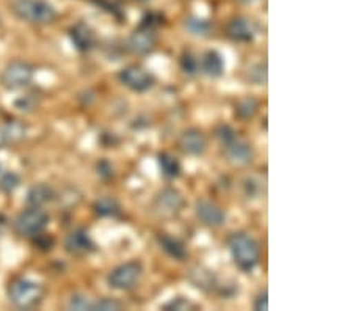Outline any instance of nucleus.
<instances>
[{
    "instance_id": "nucleus-1",
    "label": "nucleus",
    "mask_w": 353,
    "mask_h": 311,
    "mask_svg": "<svg viewBox=\"0 0 353 311\" xmlns=\"http://www.w3.org/2000/svg\"><path fill=\"white\" fill-rule=\"evenodd\" d=\"M10 10L16 18L28 24L46 26L57 19V10L48 0H13Z\"/></svg>"
},
{
    "instance_id": "nucleus-2",
    "label": "nucleus",
    "mask_w": 353,
    "mask_h": 311,
    "mask_svg": "<svg viewBox=\"0 0 353 311\" xmlns=\"http://www.w3.org/2000/svg\"><path fill=\"white\" fill-rule=\"evenodd\" d=\"M231 257L236 265L243 272H252L259 263V245L247 233H234L228 239Z\"/></svg>"
},
{
    "instance_id": "nucleus-3",
    "label": "nucleus",
    "mask_w": 353,
    "mask_h": 311,
    "mask_svg": "<svg viewBox=\"0 0 353 311\" xmlns=\"http://www.w3.org/2000/svg\"><path fill=\"white\" fill-rule=\"evenodd\" d=\"M8 299L16 308L30 310L38 307L43 301L44 290L39 283L18 277V279L11 280L8 285Z\"/></svg>"
},
{
    "instance_id": "nucleus-4",
    "label": "nucleus",
    "mask_w": 353,
    "mask_h": 311,
    "mask_svg": "<svg viewBox=\"0 0 353 311\" xmlns=\"http://www.w3.org/2000/svg\"><path fill=\"white\" fill-rule=\"evenodd\" d=\"M49 223L48 212L41 206H30L26 211L18 214L14 219V231L22 237H38L41 236L46 226Z\"/></svg>"
},
{
    "instance_id": "nucleus-5",
    "label": "nucleus",
    "mask_w": 353,
    "mask_h": 311,
    "mask_svg": "<svg viewBox=\"0 0 353 311\" xmlns=\"http://www.w3.org/2000/svg\"><path fill=\"white\" fill-rule=\"evenodd\" d=\"M141 274H143V265H141L140 261H128L117 265L107 275V283H109L112 290L128 291L139 283Z\"/></svg>"
},
{
    "instance_id": "nucleus-6",
    "label": "nucleus",
    "mask_w": 353,
    "mask_h": 311,
    "mask_svg": "<svg viewBox=\"0 0 353 311\" xmlns=\"http://www.w3.org/2000/svg\"><path fill=\"white\" fill-rule=\"evenodd\" d=\"M33 79V66L26 61H11L0 74V83L7 90H21L27 87Z\"/></svg>"
},
{
    "instance_id": "nucleus-7",
    "label": "nucleus",
    "mask_w": 353,
    "mask_h": 311,
    "mask_svg": "<svg viewBox=\"0 0 353 311\" xmlns=\"http://www.w3.org/2000/svg\"><path fill=\"white\" fill-rule=\"evenodd\" d=\"M182 206H184V198L173 188H167L159 192L154 198V203H152L154 212L162 219H172L178 216Z\"/></svg>"
},
{
    "instance_id": "nucleus-8",
    "label": "nucleus",
    "mask_w": 353,
    "mask_h": 311,
    "mask_svg": "<svg viewBox=\"0 0 353 311\" xmlns=\"http://www.w3.org/2000/svg\"><path fill=\"white\" fill-rule=\"evenodd\" d=\"M118 79L119 82L126 85L129 90H132L135 93L148 92V90L154 85V77H152L148 71H145L143 68L135 65L128 66L119 71Z\"/></svg>"
},
{
    "instance_id": "nucleus-9",
    "label": "nucleus",
    "mask_w": 353,
    "mask_h": 311,
    "mask_svg": "<svg viewBox=\"0 0 353 311\" xmlns=\"http://www.w3.org/2000/svg\"><path fill=\"white\" fill-rule=\"evenodd\" d=\"M156 43L157 35L154 32V27L140 26L132 35H130L128 41V49L135 55H146L156 48Z\"/></svg>"
},
{
    "instance_id": "nucleus-10",
    "label": "nucleus",
    "mask_w": 353,
    "mask_h": 311,
    "mask_svg": "<svg viewBox=\"0 0 353 311\" xmlns=\"http://www.w3.org/2000/svg\"><path fill=\"white\" fill-rule=\"evenodd\" d=\"M178 146L184 154L201 156L208 148V140L199 129L190 128L179 135Z\"/></svg>"
},
{
    "instance_id": "nucleus-11",
    "label": "nucleus",
    "mask_w": 353,
    "mask_h": 311,
    "mask_svg": "<svg viewBox=\"0 0 353 311\" xmlns=\"http://www.w3.org/2000/svg\"><path fill=\"white\" fill-rule=\"evenodd\" d=\"M225 159L236 167H243L253 159V148L247 141L234 139L228 145H223Z\"/></svg>"
},
{
    "instance_id": "nucleus-12",
    "label": "nucleus",
    "mask_w": 353,
    "mask_h": 311,
    "mask_svg": "<svg viewBox=\"0 0 353 311\" xmlns=\"http://www.w3.org/2000/svg\"><path fill=\"white\" fill-rule=\"evenodd\" d=\"M195 214L201 220V223L210 226V228H219L225 223L226 219L223 209L209 200H198L195 205Z\"/></svg>"
},
{
    "instance_id": "nucleus-13",
    "label": "nucleus",
    "mask_w": 353,
    "mask_h": 311,
    "mask_svg": "<svg viewBox=\"0 0 353 311\" xmlns=\"http://www.w3.org/2000/svg\"><path fill=\"white\" fill-rule=\"evenodd\" d=\"M226 35L230 37L232 41L237 43H250L253 41L256 37V30L252 24V21L247 18H239L231 19L226 26Z\"/></svg>"
},
{
    "instance_id": "nucleus-14",
    "label": "nucleus",
    "mask_w": 353,
    "mask_h": 311,
    "mask_svg": "<svg viewBox=\"0 0 353 311\" xmlns=\"http://www.w3.org/2000/svg\"><path fill=\"white\" fill-rule=\"evenodd\" d=\"M65 248L68 253L77 254L79 257V254L93 252L94 244H93V241H91V237H90L87 230L77 228V230H72L71 233L66 236Z\"/></svg>"
},
{
    "instance_id": "nucleus-15",
    "label": "nucleus",
    "mask_w": 353,
    "mask_h": 311,
    "mask_svg": "<svg viewBox=\"0 0 353 311\" xmlns=\"http://www.w3.org/2000/svg\"><path fill=\"white\" fill-rule=\"evenodd\" d=\"M70 37L74 46L81 50V52H88L96 44V37L93 30L88 26L82 24V22H79V24L70 28Z\"/></svg>"
},
{
    "instance_id": "nucleus-16",
    "label": "nucleus",
    "mask_w": 353,
    "mask_h": 311,
    "mask_svg": "<svg viewBox=\"0 0 353 311\" xmlns=\"http://www.w3.org/2000/svg\"><path fill=\"white\" fill-rule=\"evenodd\" d=\"M189 280L192 281L193 286L206 292H219L221 286V283L215 279V275L204 268L192 269L189 274Z\"/></svg>"
},
{
    "instance_id": "nucleus-17",
    "label": "nucleus",
    "mask_w": 353,
    "mask_h": 311,
    "mask_svg": "<svg viewBox=\"0 0 353 311\" xmlns=\"http://www.w3.org/2000/svg\"><path fill=\"white\" fill-rule=\"evenodd\" d=\"M157 244L161 245L162 250L168 254V257H172L176 261H184L187 258V248L185 245L182 244L179 239H176V237L170 236V234H165L161 233L157 234Z\"/></svg>"
},
{
    "instance_id": "nucleus-18",
    "label": "nucleus",
    "mask_w": 353,
    "mask_h": 311,
    "mask_svg": "<svg viewBox=\"0 0 353 311\" xmlns=\"http://www.w3.org/2000/svg\"><path fill=\"white\" fill-rule=\"evenodd\" d=\"M201 70L204 74H208L209 77H220L225 71L223 57H221L217 50H208V52L203 55Z\"/></svg>"
},
{
    "instance_id": "nucleus-19",
    "label": "nucleus",
    "mask_w": 353,
    "mask_h": 311,
    "mask_svg": "<svg viewBox=\"0 0 353 311\" xmlns=\"http://www.w3.org/2000/svg\"><path fill=\"white\" fill-rule=\"evenodd\" d=\"M157 162L159 167H161L162 174L167 179H174L181 174V162L176 159L173 154H170V152H161V154L157 156Z\"/></svg>"
},
{
    "instance_id": "nucleus-20",
    "label": "nucleus",
    "mask_w": 353,
    "mask_h": 311,
    "mask_svg": "<svg viewBox=\"0 0 353 311\" xmlns=\"http://www.w3.org/2000/svg\"><path fill=\"white\" fill-rule=\"evenodd\" d=\"M93 209L96 216L99 217H117L121 214V206H119V203L112 197H102L99 200H96Z\"/></svg>"
},
{
    "instance_id": "nucleus-21",
    "label": "nucleus",
    "mask_w": 353,
    "mask_h": 311,
    "mask_svg": "<svg viewBox=\"0 0 353 311\" xmlns=\"http://www.w3.org/2000/svg\"><path fill=\"white\" fill-rule=\"evenodd\" d=\"M52 197H54V192L49 188V185L37 184V185H33L30 190H28L27 201L30 206H43L48 201L52 200Z\"/></svg>"
},
{
    "instance_id": "nucleus-22",
    "label": "nucleus",
    "mask_w": 353,
    "mask_h": 311,
    "mask_svg": "<svg viewBox=\"0 0 353 311\" xmlns=\"http://www.w3.org/2000/svg\"><path fill=\"white\" fill-rule=\"evenodd\" d=\"M256 110H258V103L253 98H245L236 106V115L241 120H250L256 113Z\"/></svg>"
},
{
    "instance_id": "nucleus-23",
    "label": "nucleus",
    "mask_w": 353,
    "mask_h": 311,
    "mask_svg": "<svg viewBox=\"0 0 353 311\" xmlns=\"http://www.w3.org/2000/svg\"><path fill=\"white\" fill-rule=\"evenodd\" d=\"M185 28L189 30L192 35H196V37H204L208 35L209 30H210V24L208 21L204 19H199V18H189L185 19Z\"/></svg>"
},
{
    "instance_id": "nucleus-24",
    "label": "nucleus",
    "mask_w": 353,
    "mask_h": 311,
    "mask_svg": "<svg viewBox=\"0 0 353 311\" xmlns=\"http://www.w3.org/2000/svg\"><path fill=\"white\" fill-rule=\"evenodd\" d=\"M181 68L185 74L195 76L199 70V61L192 52H184L181 57Z\"/></svg>"
},
{
    "instance_id": "nucleus-25",
    "label": "nucleus",
    "mask_w": 353,
    "mask_h": 311,
    "mask_svg": "<svg viewBox=\"0 0 353 311\" xmlns=\"http://www.w3.org/2000/svg\"><path fill=\"white\" fill-rule=\"evenodd\" d=\"M91 305L93 302H90V299L87 296H83V294H72L70 297V301H68V308L70 310H79V311H83V310H91Z\"/></svg>"
},
{
    "instance_id": "nucleus-26",
    "label": "nucleus",
    "mask_w": 353,
    "mask_h": 311,
    "mask_svg": "<svg viewBox=\"0 0 353 311\" xmlns=\"http://www.w3.org/2000/svg\"><path fill=\"white\" fill-rule=\"evenodd\" d=\"M215 137H217L221 146H223V145L230 143V141H232L234 139H237V135H236L234 129H232L230 124H220V126H217V129H215Z\"/></svg>"
},
{
    "instance_id": "nucleus-27",
    "label": "nucleus",
    "mask_w": 353,
    "mask_h": 311,
    "mask_svg": "<svg viewBox=\"0 0 353 311\" xmlns=\"http://www.w3.org/2000/svg\"><path fill=\"white\" fill-rule=\"evenodd\" d=\"M93 311H118L123 310V303L115 301V299H101L98 302H93L91 305Z\"/></svg>"
},
{
    "instance_id": "nucleus-28",
    "label": "nucleus",
    "mask_w": 353,
    "mask_h": 311,
    "mask_svg": "<svg viewBox=\"0 0 353 311\" xmlns=\"http://www.w3.org/2000/svg\"><path fill=\"white\" fill-rule=\"evenodd\" d=\"M195 305H193L190 301H187L184 297H174L173 301H170L168 303H165L162 310H178V311H184V310H193Z\"/></svg>"
},
{
    "instance_id": "nucleus-29",
    "label": "nucleus",
    "mask_w": 353,
    "mask_h": 311,
    "mask_svg": "<svg viewBox=\"0 0 353 311\" xmlns=\"http://www.w3.org/2000/svg\"><path fill=\"white\" fill-rule=\"evenodd\" d=\"M7 129H8V131H5L3 135H8V140H10V141L19 140V139L24 137L26 129L22 128V124H19V123H11V124H8Z\"/></svg>"
},
{
    "instance_id": "nucleus-30",
    "label": "nucleus",
    "mask_w": 353,
    "mask_h": 311,
    "mask_svg": "<svg viewBox=\"0 0 353 311\" xmlns=\"http://www.w3.org/2000/svg\"><path fill=\"white\" fill-rule=\"evenodd\" d=\"M250 79H252L254 83H265V81H267V68H265V63L264 65L261 63L258 66L252 68V71H250Z\"/></svg>"
},
{
    "instance_id": "nucleus-31",
    "label": "nucleus",
    "mask_w": 353,
    "mask_h": 311,
    "mask_svg": "<svg viewBox=\"0 0 353 311\" xmlns=\"http://www.w3.org/2000/svg\"><path fill=\"white\" fill-rule=\"evenodd\" d=\"M18 185H19V178L16 177L14 173L5 174L3 179L0 181V188H2L3 190H7V192L14 190L16 188H18Z\"/></svg>"
},
{
    "instance_id": "nucleus-32",
    "label": "nucleus",
    "mask_w": 353,
    "mask_h": 311,
    "mask_svg": "<svg viewBox=\"0 0 353 311\" xmlns=\"http://www.w3.org/2000/svg\"><path fill=\"white\" fill-rule=\"evenodd\" d=\"M253 307H254L256 311H267V310H269V299H267V291H263L258 297H256Z\"/></svg>"
},
{
    "instance_id": "nucleus-33",
    "label": "nucleus",
    "mask_w": 353,
    "mask_h": 311,
    "mask_svg": "<svg viewBox=\"0 0 353 311\" xmlns=\"http://www.w3.org/2000/svg\"><path fill=\"white\" fill-rule=\"evenodd\" d=\"M98 173L101 174V177H104V178H110L112 174H113V170H112V167L109 165V162H105V161H102L99 165H98Z\"/></svg>"
},
{
    "instance_id": "nucleus-34",
    "label": "nucleus",
    "mask_w": 353,
    "mask_h": 311,
    "mask_svg": "<svg viewBox=\"0 0 353 311\" xmlns=\"http://www.w3.org/2000/svg\"><path fill=\"white\" fill-rule=\"evenodd\" d=\"M239 2H242V3H253V2H256V0H239Z\"/></svg>"
}]
</instances>
